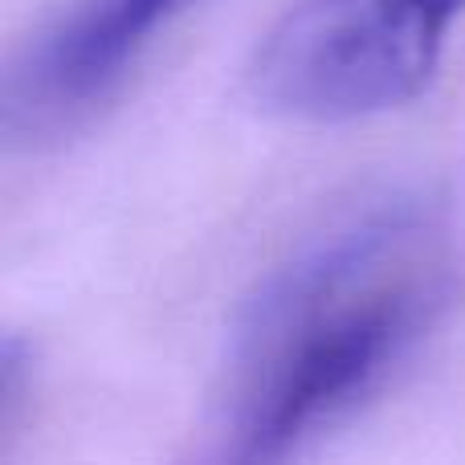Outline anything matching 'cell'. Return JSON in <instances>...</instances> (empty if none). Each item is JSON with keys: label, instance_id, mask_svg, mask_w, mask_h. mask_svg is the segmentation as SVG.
I'll return each mask as SVG.
<instances>
[{"label": "cell", "instance_id": "cell-1", "mask_svg": "<svg viewBox=\"0 0 465 465\" xmlns=\"http://www.w3.org/2000/svg\"><path fill=\"white\" fill-rule=\"evenodd\" d=\"M445 294L450 245L420 201L319 232L241 302L209 417L176 465H302L417 351Z\"/></svg>", "mask_w": 465, "mask_h": 465}, {"label": "cell", "instance_id": "cell-2", "mask_svg": "<svg viewBox=\"0 0 465 465\" xmlns=\"http://www.w3.org/2000/svg\"><path fill=\"white\" fill-rule=\"evenodd\" d=\"M465 0H298L249 62V94L294 123H355L425 94Z\"/></svg>", "mask_w": 465, "mask_h": 465}, {"label": "cell", "instance_id": "cell-3", "mask_svg": "<svg viewBox=\"0 0 465 465\" xmlns=\"http://www.w3.org/2000/svg\"><path fill=\"white\" fill-rule=\"evenodd\" d=\"M184 0H70L29 41L5 82V127L54 135L90 114Z\"/></svg>", "mask_w": 465, "mask_h": 465}]
</instances>
